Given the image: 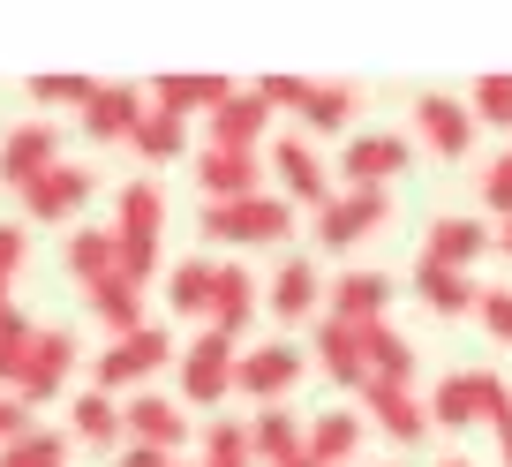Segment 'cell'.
<instances>
[{
  "label": "cell",
  "instance_id": "1",
  "mask_svg": "<svg viewBox=\"0 0 512 467\" xmlns=\"http://www.w3.org/2000/svg\"><path fill=\"white\" fill-rule=\"evenodd\" d=\"M113 242H121V279L128 287H151L166 264V196L159 181H121L113 189Z\"/></svg>",
  "mask_w": 512,
  "mask_h": 467
},
{
  "label": "cell",
  "instance_id": "2",
  "mask_svg": "<svg viewBox=\"0 0 512 467\" xmlns=\"http://www.w3.org/2000/svg\"><path fill=\"white\" fill-rule=\"evenodd\" d=\"M196 234L204 242H234V249H272V242H294V204L279 189L241 196V204H204Z\"/></svg>",
  "mask_w": 512,
  "mask_h": 467
},
{
  "label": "cell",
  "instance_id": "3",
  "mask_svg": "<svg viewBox=\"0 0 512 467\" xmlns=\"http://www.w3.org/2000/svg\"><path fill=\"white\" fill-rule=\"evenodd\" d=\"M181 347L166 339V324H144V332H128V339H106L91 362V392H106V400H121V392H151V377L174 362Z\"/></svg>",
  "mask_w": 512,
  "mask_h": 467
},
{
  "label": "cell",
  "instance_id": "4",
  "mask_svg": "<svg viewBox=\"0 0 512 467\" xmlns=\"http://www.w3.org/2000/svg\"><path fill=\"white\" fill-rule=\"evenodd\" d=\"M384 219H392V196L384 189H332V204L309 211V242H317L324 257H347V249L369 242Z\"/></svg>",
  "mask_w": 512,
  "mask_h": 467
},
{
  "label": "cell",
  "instance_id": "5",
  "mask_svg": "<svg viewBox=\"0 0 512 467\" xmlns=\"http://www.w3.org/2000/svg\"><path fill=\"white\" fill-rule=\"evenodd\" d=\"M234 362H241V347L226 332H196L189 347L174 355L181 407H226V392H234Z\"/></svg>",
  "mask_w": 512,
  "mask_h": 467
},
{
  "label": "cell",
  "instance_id": "6",
  "mask_svg": "<svg viewBox=\"0 0 512 467\" xmlns=\"http://www.w3.org/2000/svg\"><path fill=\"white\" fill-rule=\"evenodd\" d=\"M264 174L279 181V196H287L294 211H302V204H309V211L332 204V166L317 159V144H309V136H287V129H279L272 144H264Z\"/></svg>",
  "mask_w": 512,
  "mask_h": 467
},
{
  "label": "cell",
  "instance_id": "7",
  "mask_svg": "<svg viewBox=\"0 0 512 467\" xmlns=\"http://www.w3.org/2000/svg\"><path fill=\"white\" fill-rule=\"evenodd\" d=\"M497 400H505L497 370H452V377H437V392L422 407H430V430H490Z\"/></svg>",
  "mask_w": 512,
  "mask_h": 467
},
{
  "label": "cell",
  "instance_id": "8",
  "mask_svg": "<svg viewBox=\"0 0 512 467\" xmlns=\"http://www.w3.org/2000/svg\"><path fill=\"white\" fill-rule=\"evenodd\" d=\"M309 355L294 347V339H264V347H241L234 362V392H249L256 407H287V392L302 385Z\"/></svg>",
  "mask_w": 512,
  "mask_h": 467
},
{
  "label": "cell",
  "instance_id": "9",
  "mask_svg": "<svg viewBox=\"0 0 512 467\" xmlns=\"http://www.w3.org/2000/svg\"><path fill=\"white\" fill-rule=\"evenodd\" d=\"M407 136H392V129H362V136H347V151H339V166H332V189H384V181H400L407 174Z\"/></svg>",
  "mask_w": 512,
  "mask_h": 467
},
{
  "label": "cell",
  "instance_id": "10",
  "mask_svg": "<svg viewBox=\"0 0 512 467\" xmlns=\"http://www.w3.org/2000/svg\"><path fill=\"white\" fill-rule=\"evenodd\" d=\"M68 370H76V332H68V324H38L31 362H23V377H16V400L38 415L46 400H61V392H68Z\"/></svg>",
  "mask_w": 512,
  "mask_h": 467
},
{
  "label": "cell",
  "instance_id": "11",
  "mask_svg": "<svg viewBox=\"0 0 512 467\" xmlns=\"http://www.w3.org/2000/svg\"><path fill=\"white\" fill-rule=\"evenodd\" d=\"M272 121H279V113L264 106L249 83H234V98L204 113V144L211 151H264V144H272Z\"/></svg>",
  "mask_w": 512,
  "mask_h": 467
},
{
  "label": "cell",
  "instance_id": "12",
  "mask_svg": "<svg viewBox=\"0 0 512 467\" xmlns=\"http://www.w3.org/2000/svg\"><path fill=\"white\" fill-rule=\"evenodd\" d=\"M16 196H23V219L68 226V219H76V211L98 196V174H91V166H68V159H61V166H46V174H38L31 189H16Z\"/></svg>",
  "mask_w": 512,
  "mask_h": 467
},
{
  "label": "cell",
  "instance_id": "13",
  "mask_svg": "<svg viewBox=\"0 0 512 467\" xmlns=\"http://www.w3.org/2000/svg\"><path fill=\"white\" fill-rule=\"evenodd\" d=\"M189 407L181 400H166V392H128L121 400V437L128 445H151V452H181L189 445Z\"/></svg>",
  "mask_w": 512,
  "mask_h": 467
},
{
  "label": "cell",
  "instance_id": "14",
  "mask_svg": "<svg viewBox=\"0 0 512 467\" xmlns=\"http://www.w3.org/2000/svg\"><path fill=\"white\" fill-rule=\"evenodd\" d=\"M204 204H241V196H264V151H196L189 159Z\"/></svg>",
  "mask_w": 512,
  "mask_h": 467
},
{
  "label": "cell",
  "instance_id": "15",
  "mask_svg": "<svg viewBox=\"0 0 512 467\" xmlns=\"http://www.w3.org/2000/svg\"><path fill=\"white\" fill-rule=\"evenodd\" d=\"M415 136L437 151V159H467L475 151V113H467V98H452V91H422L415 98Z\"/></svg>",
  "mask_w": 512,
  "mask_h": 467
},
{
  "label": "cell",
  "instance_id": "16",
  "mask_svg": "<svg viewBox=\"0 0 512 467\" xmlns=\"http://www.w3.org/2000/svg\"><path fill=\"white\" fill-rule=\"evenodd\" d=\"M309 362L332 377L339 392H362L369 385V362H362V324H339V317H317L309 324Z\"/></svg>",
  "mask_w": 512,
  "mask_h": 467
},
{
  "label": "cell",
  "instance_id": "17",
  "mask_svg": "<svg viewBox=\"0 0 512 467\" xmlns=\"http://www.w3.org/2000/svg\"><path fill=\"white\" fill-rule=\"evenodd\" d=\"M264 309V287H256L249 264H219L211 272V309H204V332H226L241 347V332H249V317Z\"/></svg>",
  "mask_w": 512,
  "mask_h": 467
},
{
  "label": "cell",
  "instance_id": "18",
  "mask_svg": "<svg viewBox=\"0 0 512 467\" xmlns=\"http://www.w3.org/2000/svg\"><path fill=\"white\" fill-rule=\"evenodd\" d=\"M144 113H151L144 83H98V91H91V106H83L76 121H83V136H91V144H128Z\"/></svg>",
  "mask_w": 512,
  "mask_h": 467
},
{
  "label": "cell",
  "instance_id": "19",
  "mask_svg": "<svg viewBox=\"0 0 512 467\" xmlns=\"http://www.w3.org/2000/svg\"><path fill=\"white\" fill-rule=\"evenodd\" d=\"M46 166H61V121H23V129L0 136V181L8 189H31Z\"/></svg>",
  "mask_w": 512,
  "mask_h": 467
},
{
  "label": "cell",
  "instance_id": "20",
  "mask_svg": "<svg viewBox=\"0 0 512 467\" xmlns=\"http://www.w3.org/2000/svg\"><path fill=\"white\" fill-rule=\"evenodd\" d=\"M264 309L279 324H317L324 309V279H317V257H287L272 279H264Z\"/></svg>",
  "mask_w": 512,
  "mask_h": 467
},
{
  "label": "cell",
  "instance_id": "21",
  "mask_svg": "<svg viewBox=\"0 0 512 467\" xmlns=\"http://www.w3.org/2000/svg\"><path fill=\"white\" fill-rule=\"evenodd\" d=\"M354 400H362V422H377L392 445H422V437H430V407H422V392H400V385H362Z\"/></svg>",
  "mask_w": 512,
  "mask_h": 467
},
{
  "label": "cell",
  "instance_id": "22",
  "mask_svg": "<svg viewBox=\"0 0 512 467\" xmlns=\"http://www.w3.org/2000/svg\"><path fill=\"white\" fill-rule=\"evenodd\" d=\"M384 309H392V279L384 272H339L324 287V317H339V324H384Z\"/></svg>",
  "mask_w": 512,
  "mask_h": 467
},
{
  "label": "cell",
  "instance_id": "23",
  "mask_svg": "<svg viewBox=\"0 0 512 467\" xmlns=\"http://www.w3.org/2000/svg\"><path fill=\"white\" fill-rule=\"evenodd\" d=\"M362 430L369 422L354 415V407H324V415L302 422V452L317 467H354V452H362Z\"/></svg>",
  "mask_w": 512,
  "mask_h": 467
},
{
  "label": "cell",
  "instance_id": "24",
  "mask_svg": "<svg viewBox=\"0 0 512 467\" xmlns=\"http://www.w3.org/2000/svg\"><path fill=\"white\" fill-rule=\"evenodd\" d=\"M302 422L309 415H294V407H256L241 430H249V460L256 467H287V460H302Z\"/></svg>",
  "mask_w": 512,
  "mask_h": 467
},
{
  "label": "cell",
  "instance_id": "25",
  "mask_svg": "<svg viewBox=\"0 0 512 467\" xmlns=\"http://www.w3.org/2000/svg\"><path fill=\"white\" fill-rule=\"evenodd\" d=\"M482 249H497V234L482 219H460V211H452V219H430V234H422V257L452 264V272H475Z\"/></svg>",
  "mask_w": 512,
  "mask_h": 467
},
{
  "label": "cell",
  "instance_id": "26",
  "mask_svg": "<svg viewBox=\"0 0 512 467\" xmlns=\"http://www.w3.org/2000/svg\"><path fill=\"white\" fill-rule=\"evenodd\" d=\"M415 302L430 309V317H467V309L482 302V287H475V272H452V264L415 257Z\"/></svg>",
  "mask_w": 512,
  "mask_h": 467
},
{
  "label": "cell",
  "instance_id": "27",
  "mask_svg": "<svg viewBox=\"0 0 512 467\" xmlns=\"http://www.w3.org/2000/svg\"><path fill=\"white\" fill-rule=\"evenodd\" d=\"M144 98H151L159 113H181V121H204L211 106H226V98H234V83H226V76H159Z\"/></svg>",
  "mask_w": 512,
  "mask_h": 467
},
{
  "label": "cell",
  "instance_id": "28",
  "mask_svg": "<svg viewBox=\"0 0 512 467\" xmlns=\"http://www.w3.org/2000/svg\"><path fill=\"white\" fill-rule=\"evenodd\" d=\"M61 264H68V279H76V287L113 279V272H121V242H113V226H76V234L61 242Z\"/></svg>",
  "mask_w": 512,
  "mask_h": 467
},
{
  "label": "cell",
  "instance_id": "29",
  "mask_svg": "<svg viewBox=\"0 0 512 467\" xmlns=\"http://www.w3.org/2000/svg\"><path fill=\"white\" fill-rule=\"evenodd\" d=\"M68 445H91V452H121V400H106V392H76L68 400Z\"/></svg>",
  "mask_w": 512,
  "mask_h": 467
},
{
  "label": "cell",
  "instance_id": "30",
  "mask_svg": "<svg viewBox=\"0 0 512 467\" xmlns=\"http://www.w3.org/2000/svg\"><path fill=\"white\" fill-rule=\"evenodd\" d=\"M362 362H369V385L415 392V347H407V332H392V324H362Z\"/></svg>",
  "mask_w": 512,
  "mask_h": 467
},
{
  "label": "cell",
  "instance_id": "31",
  "mask_svg": "<svg viewBox=\"0 0 512 467\" xmlns=\"http://www.w3.org/2000/svg\"><path fill=\"white\" fill-rule=\"evenodd\" d=\"M362 113V91L354 83H309V98H302V136H347V121Z\"/></svg>",
  "mask_w": 512,
  "mask_h": 467
},
{
  "label": "cell",
  "instance_id": "32",
  "mask_svg": "<svg viewBox=\"0 0 512 467\" xmlns=\"http://www.w3.org/2000/svg\"><path fill=\"white\" fill-rule=\"evenodd\" d=\"M83 302H91V317L106 324V339L144 332V287H128L121 272H113V279H98V287H83Z\"/></svg>",
  "mask_w": 512,
  "mask_h": 467
},
{
  "label": "cell",
  "instance_id": "33",
  "mask_svg": "<svg viewBox=\"0 0 512 467\" xmlns=\"http://www.w3.org/2000/svg\"><path fill=\"white\" fill-rule=\"evenodd\" d=\"M128 151L144 166H174V159H189V121L181 113H159L151 106L144 121H136V136H128Z\"/></svg>",
  "mask_w": 512,
  "mask_h": 467
},
{
  "label": "cell",
  "instance_id": "34",
  "mask_svg": "<svg viewBox=\"0 0 512 467\" xmlns=\"http://www.w3.org/2000/svg\"><path fill=\"white\" fill-rule=\"evenodd\" d=\"M211 272H219L211 257H181L174 272H166V317H204L211 309Z\"/></svg>",
  "mask_w": 512,
  "mask_h": 467
},
{
  "label": "cell",
  "instance_id": "35",
  "mask_svg": "<svg viewBox=\"0 0 512 467\" xmlns=\"http://www.w3.org/2000/svg\"><path fill=\"white\" fill-rule=\"evenodd\" d=\"M196 437H204V452H196V467H256L249 460V430L241 422H196Z\"/></svg>",
  "mask_w": 512,
  "mask_h": 467
},
{
  "label": "cell",
  "instance_id": "36",
  "mask_svg": "<svg viewBox=\"0 0 512 467\" xmlns=\"http://www.w3.org/2000/svg\"><path fill=\"white\" fill-rule=\"evenodd\" d=\"M31 339H38V324L23 317V309H8V317H0V392H16L23 362H31Z\"/></svg>",
  "mask_w": 512,
  "mask_h": 467
},
{
  "label": "cell",
  "instance_id": "37",
  "mask_svg": "<svg viewBox=\"0 0 512 467\" xmlns=\"http://www.w3.org/2000/svg\"><path fill=\"white\" fill-rule=\"evenodd\" d=\"M0 467H68V430H31L0 445Z\"/></svg>",
  "mask_w": 512,
  "mask_h": 467
},
{
  "label": "cell",
  "instance_id": "38",
  "mask_svg": "<svg viewBox=\"0 0 512 467\" xmlns=\"http://www.w3.org/2000/svg\"><path fill=\"white\" fill-rule=\"evenodd\" d=\"M467 113H475V129H512V76H482L467 91Z\"/></svg>",
  "mask_w": 512,
  "mask_h": 467
},
{
  "label": "cell",
  "instance_id": "39",
  "mask_svg": "<svg viewBox=\"0 0 512 467\" xmlns=\"http://www.w3.org/2000/svg\"><path fill=\"white\" fill-rule=\"evenodd\" d=\"M91 91H98L91 76H31V98L46 113H83V106H91Z\"/></svg>",
  "mask_w": 512,
  "mask_h": 467
},
{
  "label": "cell",
  "instance_id": "40",
  "mask_svg": "<svg viewBox=\"0 0 512 467\" xmlns=\"http://www.w3.org/2000/svg\"><path fill=\"white\" fill-rule=\"evenodd\" d=\"M23 249H31V242H23V226H16V219H0V317H8V309H16V302H8V294H16V272H23Z\"/></svg>",
  "mask_w": 512,
  "mask_h": 467
},
{
  "label": "cell",
  "instance_id": "41",
  "mask_svg": "<svg viewBox=\"0 0 512 467\" xmlns=\"http://www.w3.org/2000/svg\"><path fill=\"white\" fill-rule=\"evenodd\" d=\"M249 91L264 98L272 113H302V98H309V76H256Z\"/></svg>",
  "mask_w": 512,
  "mask_h": 467
},
{
  "label": "cell",
  "instance_id": "42",
  "mask_svg": "<svg viewBox=\"0 0 512 467\" xmlns=\"http://www.w3.org/2000/svg\"><path fill=\"white\" fill-rule=\"evenodd\" d=\"M475 317H482V332H490L497 347H512V287H482Z\"/></svg>",
  "mask_w": 512,
  "mask_h": 467
},
{
  "label": "cell",
  "instance_id": "43",
  "mask_svg": "<svg viewBox=\"0 0 512 467\" xmlns=\"http://www.w3.org/2000/svg\"><path fill=\"white\" fill-rule=\"evenodd\" d=\"M482 204H490L497 219H512V151H497V159L482 166Z\"/></svg>",
  "mask_w": 512,
  "mask_h": 467
},
{
  "label": "cell",
  "instance_id": "44",
  "mask_svg": "<svg viewBox=\"0 0 512 467\" xmlns=\"http://www.w3.org/2000/svg\"><path fill=\"white\" fill-rule=\"evenodd\" d=\"M38 422H31V407L16 400V392H0V445H16V437H31Z\"/></svg>",
  "mask_w": 512,
  "mask_h": 467
},
{
  "label": "cell",
  "instance_id": "45",
  "mask_svg": "<svg viewBox=\"0 0 512 467\" xmlns=\"http://www.w3.org/2000/svg\"><path fill=\"white\" fill-rule=\"evenodd\" d=\"M113 467H174V452H151V445H121Z\"/></svg>",
  "mask_w": 512,
  "mask_h": 467
},
{
  "label": "cell",
  "instance_id": "46",
  "mask_svg": "<svg viewBox=\"0 0 512 467\" xmlns=\"http://www.w3.org/2000/svg\"><path fill=\"white\" fill-rule=\"evenodd\" d=\"M497 249H505V257H512V219H497Z\"/></svg>",
  "mask_w": 512,
  "mask_h": 467
},
{
  "label": "cell",
  "instance_id": "47",
  "mask_svg": "<svg viewBox=\"0 0 512 467\" xmlns=\"http://www.w3.org/2000/svg\"><path fill=\"white\" fill-rule=\"evenodd\" d=\"M437 467H475V460H467V452H452V460H437Z\"/></svg>",
  "mask_w": 512,
  "mask_h": 467
},
{
  "label": "cell",
  "instance_id": "48",
  "mask_svg": "<svg viewBox=\"0 0 512 467\" xmlns=\"http://www.w3.org/2000/svg\"><path fill=\"white\" fill-rule=\"evenodd\" d=\"M354 467H362V460H354ZM369 467H400V460H369Z\"/></svg>",
  "mask_w": 512,
  "mask_h": 467
},
{
  "label": "cell",
  "instance_id": "49",
  "mask_svg": "<svg viewBox=\"0 0 512 467\" xmlns=\"http://www.w3.org/2000/svg\"><path fill=\"white\" fill-rule=\"evenodd\" d=\"M287 467H317V460H309V452H302V460H287Z\"/></svg>",
  "mask_w": 512,
  "mask_h": 467
},
{
  "label": "cell",
  "instance_id": "50",
  "mask_svg": "<svg viewBox=\"0 0 512 467\" xmlns=\"http://www.w3.org/2000/svg\"><path fill=\"white\" fill-rule=\"evenodd\" d=\"M174 467H196V460H174Z\"/></svg>",
  "mask_w": 512,
  "mask_h": 467
}]
</instances>
